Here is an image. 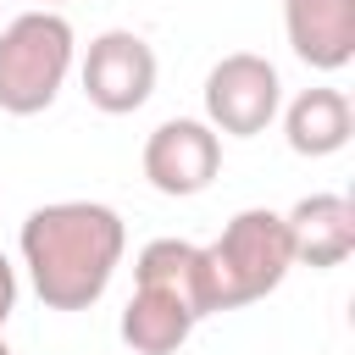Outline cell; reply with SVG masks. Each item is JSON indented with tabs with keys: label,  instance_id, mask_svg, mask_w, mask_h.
I'll use <instances>...</instances> for the list:
<instances>
[{
	"label": "cell",
	"instance_id": "6da1fadb",
	"mask_svg": "<svg viewBox=\"0 0 355 355\" xmlns=\"http://www.w3.org/2000/svg\"><path fill=\"white\" fill-rule=\"evenodd\" d=\"M17 250H22L33 294L50 311H89L122 266L128 227L100 200H55V205L28 211Z\"/></svg>",
	"mask_w": 355,
	"mask_h": 355
},
{
	"label": "cell",
	"instance_id": "4fadbf2b",
	"mask_svg": "<svg viewBox=\"0 0 355 355\" xmlns=\"http://www.w3.org/2000/svg\"><path fill=\"white\" fill-rule=\"evenodd\" d=\"M33 6H44V11H55V6H67V0H33Z\"/></svg>",
	"mask_w": 355,
	"mask_h": 355
},
{
	"label": "cell",
	"instance_id": "277c9868",
	"mask_svg": "<svg viewBox=\"0 0 355 355\" xmlns=\"http://www.w3.org/2000/svg\"><path fill=\"white\" fill-rule=\"evenodd\" d=\"M283 105V78L266 55L233 50L205 72V122L227 139H255L272 128Z\"/></svg>",
	"mask_w": 355,
	"mask_h": 355
},
{
	"label": "cell",
	"instance_id": "30bf717a",
	"mask_svg": "<svg viewBox=\"0 0 355 355\" xmlns=\"http://www.w3.org/2000/svg\"><path fill=\"white\" fill-rule=\"evenodd\" d=\"M283 133L294 155H338L355 133V111L344 89H300L283 111Z\"/></svg>",
	"mask_w": 355,
	"mask_h": 355
},
{
	"label": "cell",
	"instance_id": "ba28073f",
	"mask_svg": "<svg viewBox=\"0 0 355 355\" xmlns=\"http://www.w3.org/2000/svg\"><path fill=\"white\" fill-rule=\"evenodd\" d=\"M288 244H294V261L300 266H344L349 250H355V205L349 194H305L288 216Z\"/></svg>",
	"mask_w": 355,
	"mask_h": 355
},
{
	"label": "cell",
	"instance_id": "3957f363",
	"mask_svg": "<svg viewBox=\"0 0 355 355\" xmlns=\"http://www.w3.org/2000/svg\"><path fill=\"white\" fill-rule=\"evenodd\" d=\"M294 266L288 222L266 205L239 211L216 244H205V272H211V311H239L250 300H266Z\"/></svg>",
	"mask_w": 355,
	"mask_h": 355
},
{
	"label": "cell",
	"instance_id": "5b68a950",
	"mask_svg": "<svg viewBox=\"0 0 355 355\" xmlns=\"http://www.w3.org/2000/svg\"><path fill=\"white\" fill-rule=\"evenodd\" d=\"M78 78H83V94H89L94 111L128 116L155 94V50L133 28H105L100 39H89V55H83Z\"/></svg>",
	"mask_w": 355,
	"mask_h": 355
},
{
	"label": "cell",
	"instance_id": "5bb4252c",
	"mask_svg": "<svg viewBox=\"0 0 355 355\" xmlns=\"http://www.w3.org/2000/svg\"><path fill=\"white\" fill-rule=\"evenodd\" d=\"M0 355H11V349H6V338H0Z\"/></svg>",
	"mask_w": 355,
	"mask_h": 355
},
{
	"label": "cell",
	"instance_id": "7c38bea8",
	"mask_svg": "<svg viewBox=\"0 0 355 355\" xmlns=\"http://www.w3.org/2000/svg\"><path fill=\"white\" fill-rule=\"evenodd\" d=\"M11 311H17V266L0 255V327L11 322Z\"/></svg>",
	"mask_w": 355,
	"mask_h": 355
},
{
	"label": "cell",
	"instance_id": "8fae6325",
	"mask_svg": "<svg viewBox=\"0 0 355 355\" xmlns=\"http://www.w3.org/2000/svg\"><path fill=\"white\" fill-rule=\"evenodd\" d=\"M116 333H122V344H128L133 355H172V349L189 344L194 311H189L183 300L161 294V288H139V283H133V300L122 305Z\"/></svg>",
	"mask_w": 355,
	"mask_h": 355
},
{
	"label": "cell",
	"instance_id": "8992f818",
	"mask_svg": "<svg viewBox=\"0 0 355 355\" xmlns=\"http://www.w3.org/2000/svg\"><path fill=\"white\" fill-rule=\"evenodd\" d=\"M222 172V133L200 116H172L144 139V178L166 200L205 194Z\"/></svg>",
	"mask_w": 355,
	"mask_h": 355
},
{
	"label": "cell",
	"instance_id": "7a4b0ae2",
	"mask_svg": "<svg viewBox=\"0 0 355 355\" xmlns=\"http://www.w3.org/2000/svg\"><path fill=\"white\" fill-rule=\"evenodd\" d=\"M78 39L61 11H22L0 28V111L6 116H39L55 105L67 72H72Z\"/></svg>",
	"mask_w": 355,
	"mask_h": 355
},
{
	"label": "cell",
	"instance_id": "9c48e42d",
	"mask_svg": "<svg viewBox=\"0 0 355 355\" xmlns=\"http://www.w3.org/2000/svg\"><path fill=\"white\" fill-rule=\"evenodd\" d=\"M133 283L139 288H161L172 300H183L194 311V322L216 316L211 311V272H205V244L189 239H150L133 261Z\"/></svg>",
	"mask_w": 355,
	"mask_h": 355
},
{
	"label": "cell",
	"instance_id": "52a82bcc",
	"mask_svg": "<svg viewBox=\"0 0 355 355\" xmlns=\"http://www.w3.org/2000/svg\"><path fill=\"white\" fill-rule=\"evenodd\" d=\"M283 33L305 67L338 72L355 61V0H283Z\"/></svg>",
	"mask_w": 355,
	"mask_h": 355
}]
</instances>
